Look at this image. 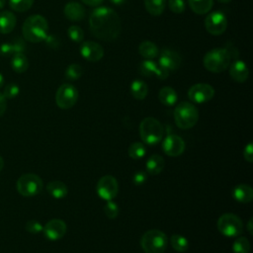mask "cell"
Segmentation results:
<instances>
[{"mask_svg":"<svg viewBox=\"0 0 253 253\" xmlns=\"http://www.w3.org/2000/svg\"><path fill=\"white\" fill-rule=\"evenodd\" d=\"M89 28L97 39L106 42L114 41L121 32V19L115 10L109 7H98L89 17Z\"/></svg>","mask_w":253,"mask_h":253,"instance_id":"cell-1","label":"cell"},{"mask_svg":"<svg viewBox=\"0 0 253 253\" xmlns=\"http://www.w3.org/2000/svg\"><path fill=\"white\" fill-rule=\"evenodd\" d=\"M47 21L42 15H32L23 24V36L31 42H40L47 37Z\"/></svg>","mask_w":253,"mask_h":253,"instance_id":"cell-2","label":"cell"},{"mask_svg":"<svg viewBox=\"0 0 253 253\" xmlns=\"http://www.w3.org/2000/svg\"><path fill=\"white\" fill-rule=\"evenodd\" d=\"M231 57L226 48H213L208 51L203 59L207 70L213 73H220L228 68Z\"/></svg>","mask_w":253,"mask_h":253,"instance_id":"cell-3","label":"cell"},{"mask_svg":"<svg viewBox=\"0 0 253 253\" xmlns=\"http://www.w3.org/2000/svg\"><path fill=\"white\" fill-rule=\"evenodd\" d=\"M174 119L178 127L191 128L199 120L198 109L190 102H182L174 110Z\"/></svg>","mask_w":253,"mask_h":253,"instance_id":"cell-4","label":"cell"},{"mask_svg":"<svg viewBox=\"0 0 253 253\" xmlns=\"http://www.w3.org/2000/svg\"><path fill=\"white\" fill-rule=\"evenodd\" d=\"M140 246L145 253H163L167 246V236L158 229L148 230L141 236Z\"/></svg>","mask_w":253,"mask_h":253,"instance_id":"cell-5","label":"cell"},{"mask_svg":"<svg viewBox=\"0 0 253 253\" xmlns=\"http://www.w3.org/2000/svg\"><path fill=\"white\" fill-rule=\"evenodd\" d=\"M164 129L162 125L154 118H145L139 126L141 139L148 145L157 144L163 137Z\"/></svg>","mask_w":253,"mask_h":253,"instance_id":"cell-6","label":"cell"},{"mask_svg":"<svg viewBox=\"0 0 253 253\" xmlns=\"http://www.w3.org/2000/svg\"><path fill=\"white\" fill-rule=\"evenodd\" d=\"M42 186V179L32 173L22 175L17 181V191L24 197H33L40 194Z\"/></svg>","mask_w":253,"mask_h":253,"instance_id":"cell-7","label":"cell"},{"mask_svg":"<svg viewBox=\"0 0 253 253\" xmlns=\"http://www.w3.org/2000/svg\"><path fill=\"white\" fill-rule=\"evenodd\" d=\"M218 231L228 237H234L241 234L243 224L241 219L233 213H224L217 220Z\"/></svg>","mask_w":253,"mask_h":253,"instance_id":"cell-8","label":"cell"},{"mask_svg":"<svg viewBox=\"0 0 253 253\" xmlns=\"http://www.w3.org/2000/svg\"><path fill=\"white\" fill-rule=\"evenodd\" d=\"M78 100V91L77 89L68 83L60 85L55 94V103L56 105L63 110L72 108Z\"/></svg>","mask_w":253,"mask_h":253,"instance_id":"cell-9","label":"cell"},{"mask_svg":"<svg viewBox=\"0 0 253 253\" xmlns=\"http://www.w3.org/2000/svg\"><path fill=\"white\" fill-rule=\"evenodd\" d=\"M205 28L207 32L212 36L222 35L227 28V19L225 15L219 11L211 12L205 19Z\"/></svg>","mask_w":253,"mask_h":253,"instance_id":"cell-10","label":"cell"},{"mask_svg":"<svg viewBox=\"0 0 253 253\" xmlns=\"http://www.w3.org/2000/svg\"><path fill=\"white\" fill-rule=\"evenodd\" d=\"M96 190L98 195L102 199L106 201H111L117 196L119 192V184L114 176L106 175L100 178L97 183Z\"/></svg>","mask_w":253,"mask_h":253,"instance_id":"cell-11","label":"cell"},{"mask_svg":"<svg viewBox=\"0 0 253 253\" xmlns=\"http://www.w3.org/2000/svg\"><path fill=\"white\" fill-rule=\"evenodd\" d=\"M214 96V89L206 83H198L193 85L188 91L189 99L198 104L206 103L212 99Z\"/></svg>","mask_w":253,"mask_h":253,"instance_id":"cell-12","label":"cell"},{"mask_svg":"<svg viewBox=\"0 0 253 253\" xmlns=\"http://www.w3.org/2000/svg\"><path fill=\"white\" fill-rule=\"evenodd\" d=\"M80 53L83 58L88 61H99L104 56V48L98 42L87 41L80 46Z\"/></svg>","mask_w":253,"mask_h":253,"instance_id":"cell-13","label":"cell"},{"mask_svg":"<svg viewBox=\"0 0 253 253\" xmlns=\"http://www.w3.org/2000/svg\"><path fill=\"white\" fill-rule=\"evenodd\" d=\"M45 237L49 240H58L64 236L66 232V224L63 220L54 218L49 220L42 228Z\"/></svg>","mask_w":253,"mask_h":253,"instance_id":"cell-14","label":"cell"},{"mask_svg":"<svg viewBox=\"0 0 253 253\" xmlns=\"http://www.w3.org/2000/svg\"><path fill=\"white\" fill-rule=\"evenodd\" d=\"M163 151L169 156H179L185 150V141L176 134H169L163 141Z\"/></svg>","mask_w":253,"mask_h":253,"instance_id":"cell-15","label":"cell"},{"mask_svg":"<svg viewBox=\"0 0 253 253\" xmlns=\"http://www.w3.org/2000/svg\"><path fill=\"white\" fill-rule=\"evenodd\" d=\"M159 65L169 72L177 70L181 65V56L175 50L163 49L159 55Z\"/></svg>","mask_w":253,"mask_h":253,"instance_id":"cell-16","label":"cell"},{"mask_svg":"<svg viewBox=\"0 0 253 253\" xmlns=\"http://www.w3.org/2000/svg\"><path fill=\"white\" fill-rule=\"evenodd\" d=\"M229 75L235 82L243 83L248 79L249 69L246 63L242 60L235 59L232 63L229 64Z\"/></svg>","mask_w":253,"mask_h":253,"instance_id":"cell-17","label":"cell"},{"mask_svg":"<svg viewBox=\"0 0 253 253\" xmlns=\"http://www.w3.org/2000/svg\"><path fill=\"white\" fill-rule=\"evenodd\" d=\"M63 12H64L65 17L69 21H73V22L81 21L85 17L84 7L81 4H79L78 2H75V1L68 2L64 6Z\"/></svg>","mask_w":253,"mask_h":253,"instance_id":"cell-18","label":"cell"},{"mask_svg":"<svg viewBox=\"0 0 253 253\" xmlns=\"http://www.w3.org/2000/svg\"><path fill=\"white\" fill-rule=\"evenodd\" d=\"M232 196L239 203H249L253 199V190L247 184H239L233 188Z\"/></svg>","mask_w":253,"mask_h":253,"instance_id":"cell-19","label":"cell"},{"mask_svg":"<svg viewBox=\"0 0 253 253\" xmlns=\"http://www.w3.org/2000/svg\"><path fill=\"white\" fill-rule=\"evenodd\" d=\"M17 23L16 16L10 11H3L0 13V33L9 34L11 33Z\"/></svg>","mask_w":253,"mask_h":253,"instance_id":"cell-20","label":"cell"},{"mask_svg":"<svg viewBox=\"0 0 253 253\" xmlns=\"http://www.w3.org/2000/svg\"><path fill=\"white\" fill-rule=\"evenodd\" d=\"M138 52L142 57L146 59H153L159 54L157 45L150 41H144L140 42L138 46Z\"/></svg>","mask_w":253,"mask_h":253,"instance_id":"cell-21","label":"cell"},{"mask_svg":"<svg viewBox=\"0 0 253 253\" xmlns=\"http://www.w3.org/2000/svg\"><path fill=\"white\" fill-rule=\"evenodd\" d=\"M165 166V162L162 156L158 154L151 155L146 162V170L151 175L159 174Z\"/></svg>","mask_w":253,"mask_h":253,"instance_id":"cell-22","label":"cell"},{"mask_svg":"<svg viewBox=\"0 0 253 253\" xmlns=\"http://www.w3.org/2000/svg\"><path fill=\"white\" fill-rule=\"evenodd\" d=\"M188 3L191 10L198 15L207 14L213 6V0H188Z\"/></svg>","mask_w":253,"mask_h":253,"instance_id":"cell-23","label":"cell"},{"mask_svg":"<svg viewBox=\"0 0 253 253\" xmlns=\"http://www.w3.org/2000/svg\"><path fill=\"white\" fill-rule=\"evenodd\" d=\"M158 99L163 105L170 107L176 103L177 93L173 88H171L169 86H165L160 89V91L158 93Z\"/></svg>","mask_w":253,"mask_h":253,"instance_id":"cell-24","label":"cell"},{"mask_svg":"<svg viewBox=\"0 0 253 253\" xmlns=\"http://www.w3.org/2000/svg\"><path fill=\"white\" fill-rule=\"evenodd\" d=\"M47 192L55 199H62L67 195V187L60 181H51L46 186Z\"/></svg>","mask_w":253,"mask_h":253,"instance_id":"cell-25","label":"cell"},{"mask_svg":"<svg viewBox=\"0 0 253 253\" xmlns=\"http://www.w3.org/2000/svg\"><path fill=\"white\" fill-rule=\"evenodd\" d=\"M25 49V43L22 41H17L14 42H5L0 46V53L3 56H9L18 52H22Z\"/></svg>","mask_w":253,"mask_h":253,"instance_id":"cell-26","label":"cell"},{"mask_svg":"<svg viewBox=\"0 0 253 253\" xmlns=\"http://www.w3.org/2000/svg\"><path fill=\"white\" fill-rule=\"evenodd\" d=\"M167 0H144L146 11L152 16H160L166 7Z\"/></svg>","mask_w":253,"mask_h":253,"instance_id":"cell-27","label":"cell"},{"mask_svg":"<svg viewBox=\"0 0 253 253\" xmlns=\"http://www.w3.org/2000/svg\"><path fill=\"white\" fill-rule=\"evenodd\" d=\"M130 93L134 99L143 100L148 93V87L144 81L137 79L131 83Z\"/></svg>","mask_w":253,"mask_h":253,"instance_id":"cell-28","label":"cell"},{"mask_svg":"<svg viewBox=\"0 0 253 253\" xmlns=\"http://www.w3.org/2000/svg\"><path fill=\"white\" fill-rule=\"evenodd\" d=\"M11 66L17 73L25 72L29 67V60L22 52L15 53L11 60Z\"/></svg>","mask_w":253,"mask_h":253,"instance_id":"cell-29","label":"cell"},{"mask_svg":"<svg viewBox=\"0 0 253 253\" xmlns=\"http://www.w3.org/2000/svg\"><path fill=\"white\" fill-rule=\"evenodd\" d=\"M127 153L132 159H140L145 155L146 148L141 142H134L129 145Z\"/></svg>","mask_w":253,"mask_h":253,"instance_id":"cell-30","label":"cell"},{"mask_svg":"<svg viewBox=\"0 0 253 253\" xmlns=\"http://www.w3.org/2000/svg\"><path fill=\"white\" fill-rule=\"evenodd\" d=\"M171 245L172 247L178 251V252H185L187 251L189 244H188V240L179 234H174L171 236Z\"/></svg>","mask_w":253,"mask_h":253,"instance_id":"cell-31","label":"cell"},{"mask_svg":"<svg viewBox=\"0 0 253 253\" xmlns=\"http://www.w3.org/2000/svg\"><path fill=\"white\" fill-rule=\"evenodd\" d=\"M157 66L158 65L156 64V62L152 61L151 59H146L140 63L139 72L145 77H150L155 74Z\"/></svg>","mask_w":253,"mask_h":253,"instance_id":"cell-32","label":"cell"},{"mask_svg":"<svg viewBox=\"0 0 253 253\" xmlns=\"http://www.w3.org/2000/svg\"><path fill=\"white\" fill-rule=\"evenodd\" d=\"M82 74H83V68L81 65L77 63L70 64L65 71V77L68 80H72V81L79 79L82 76Z\"/></svg>","mask_w":253,"mask_h":253,"instance_id":"cell-33","label":"cell"},{"mask_svg":"<svg viewBox=\"0 0 253 253\" xmlns=\"http://www.w3.org/2000/svg\"><path fill=\"white\" fill-rule=\"evenodd\" d=\"M232 249L234 253H249L250 243L246 237H239L234 241Z\"/></svg>","mask_w":253,"mask_h":253,"instance_id":"cell-34","label":"cell"},{"mask_svg":"<svg viewBox=\"0 0 253 253\" xmlns=\"http://www.w3.org/2000/svg\"><path fill=\"white\" fill-rule=\"evenodd\" d=\"M34 3V0H9L10 7L17 12L28 11Z\"/></svg>","mask_w":253,"mask_h":253,"instance_id":"cell-35","label":"cell"},{"mask_svg":"<svg viewBox=\"0 0 253 253\" xmlns=\"http://www.w3.org/2000/svg\"><path fill=\"white\" fill-rule=\"evenodd\" d=\"M67 34H68L69 39L75 42H80L84 39L83 30L79 26H76V25L70 26L67 30Z\"/></svg>","mask_w":253,"mask_h":253,"instance_id":"cell-36","label":"cell"},{"mask_svg":"<svg viewBox=\"0 0 253 253\" xmlns=\"http://www.w3.org/2000/svg\"><path fill=\"white\" fill-rule=\"evenodd\" d=\"M104 212L109 218H116L119 214V207L112 200L108 201L104 207Z\"/></svg>","mask_w":253,"mask_h":253,"instance_id":"cell-37","label":"cell"},{"mask_svg":"<svg viewBox=\"0 0 253 253\" xmlns=\"http://www.w3.org/2000/svg\"><path fill=\"white\" fill-rule=\"evenodd\" d=\"M19 92H20V88H19V86L17 84L9 83L8 85L5 86L4 91H3L2 94L4 95V97L6 99H13V98L18 96Z\"/></svg>","mask_w":253,"mask_h":253,"instance_id":"cell-38","label":"cell"},{"mask_svg":"<svg viewBox=\"0 0 253 253\" xmlns=\"http://www.w3.org/2000/svg\"><path fill=\"white\" fill-rule=\"evenodd\" d=\"M169 9L176 14H181L185 11V2L184 0H168Z\"/></svg>","mask_w":253,"mask_h":253,"instance_id":"cell-39","label":"cell"},{"mask_svg":"<svg viewBox=\"0 0 253 253\" xmlns=\"http://www.w3.org/2000/svg\"><path fill=\"white\" fill-rule=\"evenodd\" d=\"M42 228H43V226L42 225V223L35 219H31L26 223V230L33 234H37V233L42 231Z\"/></svg>","mask_w":253,"mask_h":253,"instance_id":"cell-40","label":"cell"},{"mask_svg":"<svg viewBox=\"0 0 253 253\" xmlns=\"http://www.w3.org/2000/svg\"><path fill=\"white\" fill-rule=\"evenodd\" d=\"M146 173L144 171H137L132 178V182L136 185V186H141L142 184H144V182L146 181Z\"/></svg>","mask_w":253,"mask_h":253,"instance_id":"cell-41","label":"cell"},{"mask_svg":"<svg viewBox=\"0 0 253 253\" xmlns=\"http://www.w3.org/2000/svg\"><path fill=\"white\" fill-rule=\"evenodd\" d=\"M253 144H252V142H249L246 146H245V148H244V150H243V155H244V158H245V160L247 161V162H252L253 161Z\"/></svg>","mask_w":253,"mask_h":253,"instance_id":"cell-42","label":"cell"},{"mask_svg":"<svg viewBox=\"0 0 253 253\" xmlns=\"http://www.w3.org/2000/svg\"><path fill=\"white\" fill-rule=\"evenodd\" d=\"M156 77H158L160 80H164L166 79L168 76H169V71H167L165 68L161 67L160 65L157 66L156 68V71H155V74H154Z\"/></svg>","mask_w":253,"mask_h":253,"instance_id":"cell-43","label":"cell"},{"mask_svg":"<svg viewBox=\"0 0 253 253\" xmlns=\"http://www.w3.org/2000/svg\"><path fill=\"white\" fill-rule=\"evenodd\" d=\"M6 107H7L6 98L4 97V95L2 93H0V116H2L5 113Z\"/></svg>","mask_w":253,"mask_h":253,"instance_id":"cell-44","label":"cell"},{"mask_svg":"<svg viewBox=\"0 0 253 253\" xmlns=\"http://www.w3.org/2000/svg\"><path fill=\"white\" fill-rule=\"evenodd\" d=\"M84 4L88 5V6H92V7H96L99 6L100 4L103 3L104 0H81Z\"/></svg>","mask_w":253,"mask_h":253,"instance_id":"cell-45","label":"cell"},{"mask_svg":"<svg viewBox=\"0 0 253 253\" xmlns=\"http://www.w3.org/2000/svg\"><path fill=\"white\" fill-rule=\"evenodd\" d=\"M110 2H112L115 5H122L126 2V0H110Z\"/></svg>","mask_w":253,"mask_h":253,"instance_id":"cell-46","label":"cell"},{"mask_svg":"<svg viewBox=\"0 0 253 253\" xmlns=\"http://www.w3.org/2000/svg\"><path fill=\"white\" fill-rule=\"evenodd\" d=\"M247 228H248V231L250 234H252V218L249 219L248 221V224H247Z\"/></svg>","mask_w":253,"mask_h":253,"instance_id":"cell-47","label":"cell"},{"mask_svg":"<svg viewBox=\"0 0 253 253\" xmlns=\"http://www.w3.org/2000/svg\"><path fill=\"white\" fill-rule=\"evenodd\" d=\"M3 167H4V160H3V158L0 156V172H1V170L3 169Z\"/></svg>","mask_w":253,"mask_h":253,"instance_id":"cell-48","label":"cell"},{"mask_svg":"<svg viewBox=\"0 0 253 253\" xmlns=\"http://www.w3.org/2000/svg\"><path fill=\"white\" fill-rule=\"evenodd\" d=\"M3 84H4V77H3V75L0 73V88L3 86Z\"/></svg>","mask_w":253,"mask_h":253,"instance_id":"cell-49","label":"cell"},{"mask_svg":"<svg viewBox=\"0 0 253 253\" xmlns=\"http://www.w3.org/2000/svg\"><path fill=\"white\" fill-rule=\"evenodd\" d=\"M5 2H6V0H0V9L4 7V5H5Z\"/></svg>","mask_w":253,"mask_h":253,"instance_id":"cell-50","label":"cell"},{"mask_svg":"<svg viewBox=\"0 0 253 253\" xmlns=\"http://www.w3.org/2000/svg\"><path fill=\"white\" fill-rule=\"evenodd\" d=\"M218 2H220V3H228V2H230L231 0H217Z\"/></svg>","mask_w":253,"mask_h":253,"instance_id":"cell-51","label":"cell"}]
</instances>
